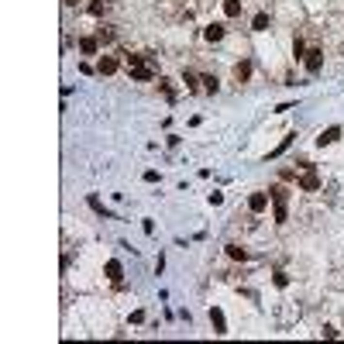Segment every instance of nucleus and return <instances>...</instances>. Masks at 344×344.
I'll list each match as a JSON object with an SVG mask.
<instances>
[{
    "instance_id": "1",
    "label": "nucleus",
    "mask_w": 344,
    "mask_h": 344,
    "mask_svg": "<svg viewBox=\"0 0 344 344\" xmlns=\"http://www.w3.org/2000/svg\"><path fill=\"white\" fill-rule=\"evenodd\" d=\"M303 66H307L310 76H317L324 69V49H307V55H303Z\"/></svg>"
},
{
    "instance_id": "2",
    "label": "nucleus",
    "mask_w": 344,
    "mask_h": 344,
    "mask_svg": "<svg viewBox=\"0 0 344 344\" xmlns=\"http://www.w3.org/2000/svg\"><path fill=\"white\" fill-rule=\"evenodd\" d=\"M296 182H299L303 193H317V189H320V176L313 172V165H310V169H303V176H299Z\"/></svg>"
},
{
    "instance_id": "3",
    "label": "nucleus",
    "mask_w": 344,
    "mask_h": 344,
    "mask_svg": "<svg viewBox=\"0 0 344 344\" xmlns=\"http://www.w3.org/2000/svg\"><path fill=\"white\" fill-rule=\"evenodd\" d=\"M128 72H131V80H134V83H151V80H155V69H151V62H145V66H131Z\"/></svg>"
},
{
    "instance_id": "4",
    "label": "nucleus",
    "mask_w": 344,
    "mask_h": 344,
    "mask_svg": "<svg viewBox=\"0 0 344 344\" xmlns=\"http://www.w3.org/2000/svg\"><path fill=\"white\" fill-rule=\"evenodd\" d=\"M103 272H107V279H110L114 286H121V279H124V265H121L117 258H110V262L103 265Z\"/></svg>"
},
{
    "instance_id": "5",
    "label": "nucleus",
    "mask_w": 344,
    "mask_h": 344,
    "mask_svg": "<svg viewBox=\"0 0 344 344\" xmlns=\"http://www.w3.org/2000/svg\"><path fill=\"white\" fill-rule=\"evenodd\" d=\"M210 327H213V334H227V317L220 307H210Z\"/></svg>"
},
{
    "instance_id": "6",
    "label": "nucleus",
    "mask_w": 344,
    "mask_h": 344,
    "mask_svg": "<svg viewBox=\"0 0 344 344\" xmlns=\"http://www.w3.org/2000/svg\"><path fill=\"white\" fill-rule=\"evenodd\" d=\"M224 34H227V28H224V24H217V21L203 28V38H207V42H210V45H217V42H224Z\"/></svg>"
},
{
    "instance_id": "7",
    "label": "nucleus",
    "mask_w": 344,
    "mask_h": 344,
    "mask_svg": "<svg viewBox=\"0 0 344 344\" xmlns=\"http://www.w3.org/2000/svg\"><path fill=\"white\" fill-rule=\"evenodd\" d=\"M117 69H121V62L114 59V55H100V62H97V72L100 76H114Z\"/></svg>"
},
{
    "instance_id": "8",
    "label": "nucleus",
    "mask_w": 344,
    "mask_h": 344,
    "mask_svg": "<svg viewBox=\"0 0 344 344\" xmlns=\"http://www.w3.org/2000/svg\"><path fill=\"white\" fill-rule=\"evenodd\" d=\"M80 52H83V55H97V52H100V38H97V34H83V38H80Z\"/></svg>"
},
{
    "instance_id": "9",
    "label": "nucleus",
    "mask_w": 344,
    "mask_h": 344,
    "mask_svg": "<svg viewBox=\"0 0 344 344\" xmlns=\"http://www.w3.org/2000/svg\"><path fill=\"white\" fill-rule=\"evenodd\" d=\"M269 200H272L269 193H251V197H248V210H251V213H262L265 207H269Z\"/></svg>"
},
{
    "instance_id": "10",
    "label": "nucleus",
    "mask_w": 344,
    "mask_h": 344,
    "mask_svg": "<svg viewBox=\"0 0 344 344\" xmlns=\"http://www.w3.org/2000/svg\"><path fill=\"white\" fill-rule=\"evenodd\" d=\"M337 138H341V128H327V131L317 134V148H327V145H334Z\"/></svg>"
},
{
    "instance_id": "11",
    "label": "nucleus",
    "mask_w": 344,
    "mask_h": 344,
    "mask_svg": "<svg viewBox=\"0 0 344 344\" xmlns=\"http://www.w3.org/2000/svg\"><path fill=\"white\" fill-rule=\"evenodd\" d=\"M269 197H272V207H286V203H289V189H286V186H272Z\"/></svg>"
},
{
    "instance_id": "12",
    "label": "nucleus",
    "mask_w": 344,
    "mask_h": 344,
    "mask_svg": "<svg viewBox=\"0 0 344 344\" xmlns=\"http://www.w3.org/2000/svg\"><path fill=\"white\" fill-rule=\"evenodd\" d=\"M97 38H100V45H110V42H117V31H114V24H100Z\"/></svg>"
},
{
    "instance_id": "13",
    "label": "nucleus",
    "mask_w": 344,
    "mask_h": 344,
    "mask_svg": "<svg viewBox=\"0 0 344 344\" xmlns=\"http://www.w3.org/2000/svg\"><path fill=\"white\" fill-rule=\"evenodd\" d=\"M293 138H296V134H286V138H282V141H279V145H276V148L269 151V155H265V162H276V159L282 155V151H286V148L293 145Z\"/></svg>"
},
{
    "instance_id": "14",
    "label": "nucleus",
    "mask_w": 344,
    "mask_h": 344,
    "mask_svg": "<svg viewBox=\"0 0 344 344\" xmlns=\"http://www.w3.org/2000/svg\"><path fill=\"white\" fill-rule=\"evenodd\" d=\"M234 80H238V83H248V80H251V62H248V59H241V62L234 66Z\"/></svg>"
},
{
    "instance_id": "15",
    "label": "nucleus",
    "mask_w": 344,
    "mask_h": 344,
    "mask_svg": "<svg viewBox=\"0 0 344 344\" xmlns=\"http://www.w3.org/2000/svg\"><path fill=\"white\" fill-rule=\"evenodd\" d=\"M86 203H90V210H93V213H100L103 220H110V217H114V213H110V210H107V207H103L97 197H86Z\"/></svg>"
},
{
    "instance_id": "16",
    "label": "nucleus",
    "mask_w": 344,
    "mask_h": 344,
    "mask_svg": "<svg viewBox=\"0 0 344 344\" xmlns=\"http://www.w3.org/2000/svg\"><path fill=\"white\" fill-rule=\"evenodd\" d=\"M182 83H186V90L189 93H200L203 86H200V80H197V72H182Z\"/></svg>"
},
{
    "instance_id": "17",
    "label": "nucleus",
    "mask_w": 344,
    "mask_h": 344,
    "mask_svg": "<svg viewBox=\"0 0 344 344\" xmlns=\"http://www.w3.org/2000/svg\"><path fill=\"white\" fill-rule=\"evenodd\" d=\"M145 62H148L145 52H128V55H124V66H128V69H131V66H145Z\"/></svg>"
},
{
    "instance_id": "18",
    "label": "nucleus",
    "mask_w": 344,
    "mask_h": 344,
    "mask_svg": "<svg viewBox=\"0 0 344 344\" xmlns=\"http://www.w3.org/2000/svg\"><path fill=\"white\" fill-rule=\"evenodd\" d=\"M251 31H269V14H265V11L251 17Z\"/></svg>"
},
{
    "instance_id": "19",
    "label": "nucleus",
    "mask_w": 344,
    "mask_h": 344,
    "mask_svg": "<svg viewBox=\"0 0 344 344\" xmlns=\"http://www.w3.org/2000/svg\"><path fill=\"white\" fill-rule=\"evenodd\" d=\"M224 14L227 17H241V0H224Z\"/></svg>"
},
{
    "instance_id": "20",
    "label": "nucleus",
    "mask_w": 344,
    "mask_h": 344,
    "mask_svg": "<svg viewBox=\"0 0 344 344\" xmlns=\"http://www.w3.org/2000/svg\"><path fill=\"white\" fill-rule=\"evenodd\" d=\"M200 83H203L207 93H217V90H220V80H217V76H200Z\"/></svg>"
},
{
    "instance_id": "21",
    "label": "nucleus",
    "mask_w": 344,
    "mask_h": 344,
    "mask_svg": "<svg viewBox=\"0 0 344 344\" xmlns=\"http://www.w3.org/2000/svg\"><path fill=\"white\" fill-rule=\"evenodd\" d=\"M227 258H234V262H245V258H248V251H245L241 245H227Z\"/></svg>"
},
{
    "instance_id": "22",
    "label": "nucleus",
    "mask_w": 344,
    "mask_h": 344,
    "mask_svg": "<svg viewBox=\"0 0 344 344\" xmlns=\"http://www.w3.org/2000/svg\"><path fill=\"white\" fill-rule=\"evenodd\" d=\"M159 90L165 93V100H169V103H176V86H172L169 80H159Z\"/></svg>"
},
{
    "instance_id": "23",
    "label": "nucleus",
    "mask_w": 344,
    "mask_h": 344,
    "mask_svg": "<svg viewBox=\"0 0 344 344\" xmlns=\"http://www.w3.org/2000/svg\"><path fill=\"white\" fill-rule=\"evenodd\" d=\"M90 14H93V17H103V14H107V0H93V4H90Z\"/></svg>"
},
{
    "instance_id": "24",
    "label": "nucleus",
    "mask_w": 344,
    "mask_h": 344,
    "mask_svg": "<svg viewBox=\"0 0 344 344\" xmlns=\"http://www.w3.org/2000/svg\"><path fill=\"white\" fill-rule=\"evenodd\" d=\"M272 282H276L279 289H286V286H289V276H286V272H276V276H272Z\"/></svg>"
},
{
    "instance_id": "25",
    "label": "nucleus",
    "mask_w": 344,
    "mask_h": 344,
    "mask_svg": "<svg viewBox=\"0 0 344 344\" xmlns=\"http://www.w3.org/2000/svg\"><path fill=\"white\" fill-rule=\"evenodd\" d=\"M293 55H296V59H303V55H307V49H303V42H299V38H296V45H293Z\"/></svg>"
},
{
    "instance_id": "26",
    "label": "nucleus",
    "mask_w": 344,
    "mask_h": 344,
    "mask_svg": "<svg viewBox=\"0 0 344 344\" xmlns=\"http://www.w3.org/2000/svg\"><path fill=\"white\" fill-rule=\"evenodd\" d=\"M207 200H210V207H220V203H224V193H210Z\"/></svg>"
},
{
    "instance_id": "27",
    "label": "nucleus",
    "mask_w": 344,
    "mask_h": 344,
    "mask_svg": "<svg viewBox=\"0 0 344 344\" xmlns=\"http://www.w3.org/2000/svg\"><path fill=\"white\" fill-rule=\"evenodd\" d=\"M337 334H341L337 327H330V324H324V337H337Z\"/></svg>"
},
{
    "instance_id": "28",
    "label": "nucleus",
    "mask_w": 344,
    "mask_h": 344,
    "mask_svg": "<svg viewBox=\"0 0 344 344\" xmlns=\"http://www.w3.org/2000/svg\"><path fill=\"white\" fill-rule=\"evenodd\" d=\"M66 4H69V7H72V4H80V0H66Z\"/></svg>"
},
{
    "instance_id": "29",
    "label": "nucleus",
    "mask_w": 344,
    "mask_h": 344,
    "mask_svg": "<svg viewBox=\"0 0 344 344\" xmlns=\"http://www.w3.org/2000/svg\"><path fill=\"white\" fill-rule=\"evenodd\" d=\"M107 4H110V0H107Z\"/></svg>"
},
{
    "instance_id": "30",
    "label": "nucleus",
    "mask_w": 344,
    "mask_h": 344,
    "mask_svg": "<svg viewBox=\"0 0 344 344\" xmlns=\"http://www.w3.org/2000/svg\"><path fill=\"white\" fill-rule=\"evenodd\" d=\"M341 330H344V327H341Z\"/></svg>"
}]
</instances>
